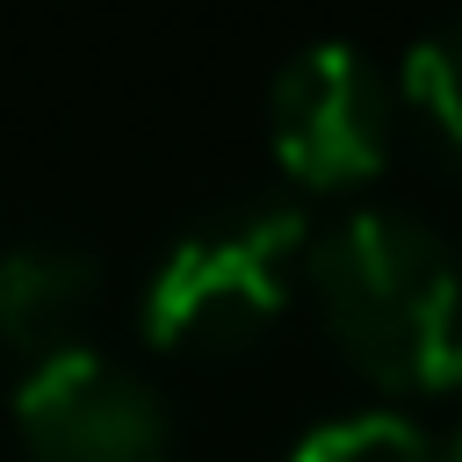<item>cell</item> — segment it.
<instances>
[{
  "label": "cell",
  "instance_id": "obj_5",
  "mask_svg": "<svg viewBox=\"0 0 462 462\" xmlns=\"http://www.w3.org/2000/svg\"><path fill=\"white\" fill-rule=\"evenodd\" d=\"M101 303V267L72 245H14L0 253V339L14 354L51 361V354H72L87 318Z\"/></svg>",
  "mask_w": 462,
  "mask_h": 462
},
{
  "label": "cell",
  "instance_id": "obj_8",
  "mask_svg": "<svg viewBox=\"0 0 462 462\" xmlns=\"http://www.w3.org/2000/svg\"><path fill=\"white\" fill-rule=\"evenodd\" d=\"M440 462H462V426H455V433L440 440Z\"/></svg>",
  "mask_w": 462,
  "mask_h": 462
},
{
  "label": "cell",
  "instance_id": "obj_6",
  "mask_svg": "<svg viewBox=\"0 0 462 462\" xmlns=\"http://www.w3.org/2000/svg\"><path fill=\"white\" fill-rule=\"evenodd\" d=\"M289 462H440V440L397 411H354V419H325L310 426Z\"/></svg>",
  "mask_w": 462,
  "mask_h": 462
},
{
  "label": "cell",
  "instance_id": "obj_7",
  "mask_svg": "<svg viewBox=\"0 0 462 462\" xmlns=\"http://www.w3.org/2000/svg\"><path fill=\"white\" fill-rule=\"evenodd\" d=\"M404 101L462 159V22L455 29H433V36H419L404 51Z\"/></svg>",
  "mask_w": 462,
  "mask_h": 462
},
{
  "label": "cell",
  "instance_id": "obj_4",
  "mask_svg": "<svg viewBox=\"0 0 462 462\" xmlns=\"http://www.w3.org/2000/svg\"><path fill=\"white\" fill-rule=\"evenodd\" d=\"M14 433L29 462H166L173 448L159 390L94 346L51 354L22 375Z\"/></svg>",
  "mask_w": 462,
  "mask_h": 462
},
{
  "label": "cell",
  "instance_id": "obj_1",
  "mask_svg": "<svg viewBox=\"0 0 462 462\" xmlns=\"http://www.w3.org/2000/svg\"><path fill=\"white\" fill-rule=\"evenodd\" d=\"M310 296L346 368L390 397L462 390V260L404 209H354L310 238Z\"/></svg>",
  "mask_w": 462,
  "mask_h": 462
},
{
  "label": "cell",
  "instance_id": "obj_3",
  "mask_svg": "<svg viewBox=\"0 0 462 462\" xmlns=\"http://www.w3.org/2000/svg\"><path fill=\"white\" fill-rule=\"evenodd\" d=\"M267 144L274 166L310 195L375 180L390 159V79L354 43L296 51L267 87Z\"/></svg>",
  "mask_w": 462,
  "mask_h": 462
},
{
  "label": "cell",
  "instance_id": "obj_2",
  "mask_svg": "<svg viewBox=\"0 0 462 462\" xmlns=\"http://www.w3.org/2000/svg\"><path fill=\"white\" fill-rule=\"evenodd\" d=\"M310 260V217L296 202H238L202 217L144 282L137 325L152 346L224 354L260 339L289 310V274Z\"/></svg>",
  "mask_w": 462,
  "mask_h": 462
}]
</instances>
